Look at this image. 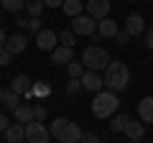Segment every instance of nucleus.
<instances>
[{
	"instance_id": "obj_1",
	"label": "nucleus",
	"mask_w": 153,
	"mask_h": 143,
	"mask_svg": "<svg viewBox=\"0 0 153 143\" xmlns=\"http://www.w3.org/2000/svg\"><path fill=\"white\" fill-rule=\"evenodd\" d=\"M105 87L112 89V92H123V89H128V84H130V69H128L125 61H110L107 66H105Z\"/></svg>"
},
{
	"instance_id": "obj_2",
	"label": "nucleus",
	"mask_w": 153,
	"mask_h": 143,
	"mask_svg": "<svg viewBox=\"0 0 153 143\" xmlns=\"http://www.w3.org/2000/svg\"><path fill=\"white\" fill-rule=\"evenodd\" d=\"M117 105H120V100H117V92H112V89H100V92H94V100H92V115L94 118H110L117 112Z\"/></svg>"
},
{
	"instance_id": "obj_3",
	"label": "nucleus",
	"mask_w": 153,
	"mask_h": 143,
	"mask_svg": "<svg viewBox=\"0 0 153 143\" xmlns=\"http://www.w3.org/2000/svg\"><path fill=\"white\" fill-rule=\"evenodd\" d=\"M49 133H51V138H56V141H61V143L82 141V128L76 125L74 120H66V118H56V120L51 123Z\"/></svg>"
},
{
	"instance_id": "obj_4",
	"label": "nucleus",
	"mask_w": 153,
	"mask_h": 143,
	"mask_svg": "<svg viewBox=\"0 0 153 143\" xmlns=\"http://www.w3.org/2000/svg\"><path fill=\"white\" fill-rule=\"evenodd\" d=\"M82 64H84V69H97V72H102L105 66L110 64V54L102 49V46H87L84 54H82Z\"/></svg>"
},
{
	"instance_id": "obj_5",
	"label": "nucleus",
	"mask_w": 153,
	"mask_h": 143,
	"mask_svg": "<svg viewBox=\"0 0 153 143\" xmlns=\"http://www.w3.org/2000/svg\"><path fill=\"white\" fill-rule=\"evenodd\" d=\"M26 125V141L28 143H49L51 141V133H49V128L44 125V120H28V123H23Z\"/></svg>"
},
{
	"instance_id": "obj_6",
	"label": "nucleus",
	"mask_w": 153,
	"mask_h": 143,
	"mask_svg": "<svg viewBox=\"0 0 153 143\" xmlns=\"http://www.w3.org/2000/svg\"><path fill=\"white\" fill-rule=\"evenodd\" d=\"M71 31L76 33V36H92L94 31H97V18H92L87 13H79V16H74L71 18Z\"/></svg>"
},
{
	"instance_id": "obj_7",
	"label": "nucleus",
	"mask_w": 153,
	"mask_h": 143,
	"mask_svg": "<svg viewBox=\"0 0 153 143\" xmlns=\"http://www.w3.org/2000/svg\"><path fill=\"white\" fill-rule=\"evenodd\" d=\"M82 87L87 89V92H100V89L105 87V79H102V74H100L97 69H84V74H82Z\"/></svg>"
},
{
	"instance_id": "obj_8",
	"label": "nucleus",
	"mask_w": 153,
	"mask_h": 143,
	"mask_svg": "<svg viewBox=\"0 0 153 143\" xmlns=\"http://www.w3.org/2000/svg\"><path fill=\"white\" fill-rule=\"evenodd\" d=\"M56 41H59V33L51 31V28H41V31L36 33V46L41 51H51L56 46Z\"/></svg>"
},
{
	"instance_id": "obj_9",
	"label": "nucleus",
	"mask_w": 153,
	"mask_h": 143,
	"mask_svg": "<svg viewBox=\"0 0 153 143\" xmlns=\"http://www.w3.org/2000/svg\"><path fill=\"white\" fill-rule=\"evenodd\" d=\"M84 10L89 13L92 18H105V16H110V0H87L84 3Z\"/></svg>"
},
{
	"instance_id": "obj_10",
	"label": "nucleus",
	"mask_w": 153,
	"mask_h": 143,
	"mask_svg": "<svg viewBox=\"0 0 153 143\" xmlns=\"http://www.w3.org/2000/svg\"><path fill=\"white\" fill-rule=\"evenodd\" d=\"M74 59V51H71V46H54L51 49V64H56V66H66L69 61Z\"/></svg>"
},
{
	"instance_id": "obj_11",
	"label": "nucleus",
	"mask_w": 153,
	"mask_h": 143,
	"mask_svg": "<svg viewBox=\"0 0 153 143\" xmlns=\"http://www.w3.org/2000/svg\"><path fill=\"white\" fill-rule=\"evenodd\" d=\"M125 31L130 33V36H140L143 31H146V18L140 16V13H130L125 21Z\"/></svg>"
},
{
	"instance_id": "obj_12",
	"label": "nucleus",
	"mask_w": 153,
	"mask_h": 143,
	"mask_svg": "<svg viewBox=\"0 0 153 143\" xmlns=\"http://www.w3.org/2000/svg\"><path fill=\"white\" fill-rule=\"evenodd\" d=\"M3 138H5L8 143H21V141H26V125L16 120L13 125H8V128H5V133H3Z\"/></svg>"
},
{
	"instance_id": "obj_13",
	"label": "nucleus",
	"mask_w": 153,
	"mask_h": 143,
	"mask_svg": "<svg viewBox=\"0 0 153 143\" xmlns=\"http://www.w3.org/2000/svg\"><path fill=\"white\" fill-rule=\"evenodd\" d=\"M117 31H120V28H117V21H112L110 16H105V18L97 21V33L102 36V39H112Z\"/></svg>"
},
{
	"instance_id": "obj_14",
	"label": "nucleus",
	"mask_w": 153,
	"mask_h": 143,
	"mask_svg": "<svg viewBox=\"0 0 153 143\" xmlns=\"http://www.w3.org/2000/svg\"><path fill=\"white\" fill-rule=\"evenodd\" d=\"M26 46H28V39L23 36V33H13V36H8V39H5V49L10 51L13 56L21 54V51H26Z\"/></svg>"
},
{
	"instance_id": "obj_15",
	"label": "nucleus",
	"mask_w": 153,
	"mask_h": 143,
	"mask_svg": "<svg viewBox=\"0 0 153 143\" xmlns=\"http://www.w3.org/2000/svg\"><path fill=\"white\" fill-rule=\"evenodd\" d=\"M31 87H33V82L26 77V74H18V77H13V82H10V89L18 92L21 97H31Z\"/></svg>"
},
{
	"instance_id": "obj_16",
	"label": "nucleus",
	"mask_w": 153,
	"mask_h": 143,
	"mask_svg": "<svg viewBox=\"0 0 153 143\" xmlns=\"http://www.w3.org/2000/svg\"><path fill=\"white\" fill-rule=\"evenodd\" d=\"M138 118L140 123H153V97H143L138 102Z\"/></svg>"
},
{
	"instance_id": "obj_17",
	"label": "nucleus",
	"mask_w": 153,
	"mask_h": 143,
	"mask_svg": "<svg viewBox=\"0 0 153 143\" xmlns=\"http://www.w3.org/2000/svg\"><path fill=\"white\" fill-rule=\"evenodd\" d=\"M0 102H3L5 110H13L16 105H21V95L13 92L10 87H3V89H0Z\"/></svg>"
},
{
	"instance_id": "obj_18",
	"label": "nucleus",
	"mask_w": 153,
	"mask_h": 143,
	"mask_svg": "<svg viewBox=\"0 0 153 143\" xmlns=\"http://www.w3.org/2000/svg\"><path fill=\"white\" fill-rule=\"evenodd\" d=\"M123 133H125L130 141H140V138L146 136V128H143L138 120H128V123H125V130H123Z\"/></svg>"
},
{
	"instance_id": "obj_19",
	"label": "nucleus",
	"mask_w": 153,
	"mask_h": 143,
	"mask_svg": "<svg viewBox=\"0 0 153 143\" xmlns=\"http://www.w3.org/2000/svg\"><path fill=\"white\" fill-rule=\"evenodd\" d=\"M10 112H13V118H16L18 123H28V120H33V105H16Z\"/></svg>"
},
{
	"instance_id": "obj_20",
	"label": "nucleus",
	"mask_w": 153,
	"mask_h": 143,
	"mask_svg": "<svg viewBox=\"0 0 153 143\" xmlns=\"http://www.w3.org/2000/svg\"><path fill=\"white\" fill-rule=\"evenodd\" d=\"M61 10H64L69 18H74V16H79V13L84 10V3H82V0H64Z\"/></svg>"
},
{
	"instance_id": "obj_21",
	"label": "nucleus",
	"mask_w": 153,
	"mask_h": 143,
	"mask_svg": "<svg viewBox=\"0 0 153 143\" xmlns=\"http://www.w3.org/2000/svg\"><path fill=\"white\" fill-rule=\"evenodd\" d=\"M23 10L28 13V18H33V16H44L46 5H44V0H26V8Z\"/></svg>"
},
{
	"instance_id": "obj_22",
	"label": "nucleus",
	"mask_w": 153,
	"mask_h": 143,
	"mask_svg": "<svg viewBox=\"0 0 153 143\" xmlns=\"http://www.w3.org/2000/svg\"><path fill=\"white\" fill-rule=\"evenodd\" d=\"M0 5H3V10H8V13H21L23 8H26V0H0Z\"/></svg>"
},
{
	"instance_id": "obj_23",
	"label": "nucleus",
	"mask_w": 153,
	"mask_h": 143,
	"mask_svg": "<svg viewBox=\"0 0 153 143\" xmlns=\"http://www.w3.org/2000/svg\"><path fill=\"white\" fill-rule=\"evenodd\" d=\"M128 120H130V118H128L125 112H117V115L112 118V123H110V130H112V133H123V130H125V123H128Z\"/></svg>"
},
{
	"instance_id": "obj_24",
	"label": "nucleus",
	"mask_w": 153,
	"mask_h": 143,
	"mask_svg": "<svg viewBox=\"0 0 153 143\" xmlns=\"http://www.w3.org/2000/svg\"><path fill=\"white\" fill-rule=\"evenodd\" d=\"M59 41H61L64 46H71V49H74V46H76V33L71 31V28H66V31L59 33Z\"/></svg>"
},
{
	"instance_id": "obj_25",
	"label": "nucleus",
	"mask_w": 153,
	"mask_h": 143,
	"mask_svg": "<svg viewBox=\"0 0 153 143\" xmlns=\"http://www.w3.org/2000/svg\"><path fill=\"white\" fill-rule=\"evenodd\" d=\"M66 72H69V77H82L84 74V64L76 61V59H71L69 64H66Z\"/></svg>"
},
{
	"instance_id": "obj_26",
	"label": "nucleus",
	"mask_w": 153,
	"mask_h": 143,
	"mask_svg": "<svg viewBox=\"0 0 153 143\" xmlns=\"http://www.w3.org/2000/svg\"><path fill=\"white\" fill-rule=\"evenodd\" d=\"M36 95V97H49L51 95V87L46 82H36V87H31V97Z\"/></svg>"
},
{
	"instance_id": "obj_27",
	"label": "nucleus",
	"mask_w": 153,
	"mask_h": 143,
	"mask_svg": "<svg viewBox=\"0 0 153 143\" xmlns=\"http://www.w3.org/2000/svg\"><path fill=\"white\" fill-rule=\"evenodd\" d=\"M64 89H66V95H76L79 89H84V87H82V77H71L69 82H66Z\"/></svg>"
},
{
	"instance_id": "obj_28",
	"label": "nucleus",
	"mask_w": 153,
	"mask_h": 143,
	"mask_svg": "<svg viewBox=\"0 0 153 143\" xmlns=\"http://www.w3.org/2000/svg\"><path fill=\"white\" fill-rule=\"evenodd\" d=\"M41 26H44L41 16H33V18H28V21H26V28H28L31 33H38V31H41Z\"/></svg>"
},
{
	"instance_id": "obj_29",
	"label": "nucleus",
	"mask_w": 153,
	"mask_h": 143,
	"mask_svg": "<svg viewBox=\"0 0 153 143\" xmlns=\"http://www.w3.org/2000/svg\"><path fill=\"white\" fill-rule=\"evenodd\" d=\"M112 39H115V41H117V46H128V41H130V33H128V31H125V28H120V31L115 33Z\"/></svg>"
},
{
	"instance_id": "obj_30",
	"label": "nucleus",
	"mask_w": 153,
	"mask_h": 143,
	"mask_svg": "<svg viewBox=\"0 0 153 143\" xmlns=\"http://www.w3.org/2000/svg\"><path fill=\"white\" fill-rule=\"evenodd\" d=\"M46 115H49L46 105H33V118H36V120H46Z\"/></svg>"
},
{
	"instance_id": "obj_31",
	"label": "nucleus",
	"mask_w": 153,
	"mask_h": 143,
	"mask_svg": "<svg viewBox=\"0 0 153 143\" xmlns=\"http://www.w3.org/2000/svg\"><path fill=\"white\" fill-rule=\"evenodd\" d=\"M10 59H13V54L5 49V46H0V66H8V64H10Z\"/></svg>"
},
{
	"instance_id": "obj_32",
	"label": "nucleus",
	"mask_w": 153,
	"mask_h": 143,
	"mask_svg": "<svg viewBox=\"0 0 153 143\" xmlns=\"http://www.w3.org/2000/svg\"><path fill=\"white\" fill-rule=\"evenodd\" d=\"M82 141L84 143H94V141H100V136L97 133H82Z\"/></svg>"
},
{
	"instance_id": "obj_33",
	"label": "nucleus",
	"mask_w": 153,
	"mask_h": 143,
	"mask_svg": "<svg viewBox=\"0 0 153 143\" xmlns=\"http://www.w3.org/2000/svg\"><path fill=\"white\" fill-rule=\"evenodd\" d=\"M10 125V120H8V115L5 112H0V133H5V128Z\"/></svg>"
},
{
	"instance_id": "obj_34",
	"label": "nucleus",
	"mask_w": 153,
	"mask_h": 143,
	"mask_svg": "<svg viewBox=\"0 0 153 143\" xmlns=\"http://www.w3.org/2000/svg\"><path fill=\"white\" fill-rule=\"evenodd\" d=\"M146 46H148V49L153 51V26H151V28L146 31Z\"/></svg>"
},
{
	"instance_id": "obj_35",
	"label": "nucleus",
	"mask_w": 153,
	"mask_h": 143,
	"mask_svg": "<svg viewBox=\"0 0 153 143\" xmlns=\"http://www.w3.org/2000/svg\"><path fill=\"white\" fill-rule=\"evenodd\" d=\"M44 5L46 8H61V5H64V0H44Z\"/></svg>"
},
{
	"instance_id": "obj_36",
	"label": "nucleus",
	"mask_w": 153,
	"mask_h": 143,
	"mask_svg": "<svg viewBox=\"0 0 153 143\" xmlns=\"http://www.w3.org/2000/svg\"><path fill=\"white\" fill-rule=\"evenodd\" d=\"M26 21H28V18H23L21 13H16V26H21V28H26Z\"/></svg>"
},
{
	"instance_id": "obj_37",
	"label": "nucleus",
	"mask_w": 153,
	"mask_h": 143,
	"mask_svg": "<svg viewBox=\"0 0 153 143\" xmlns=\"http://www.w3.org/2000/svg\"><path fill=\"white\" fill-rule=\"evenodd\" d=\"M5 39H8V33L3 31V28H0V46H5Z\"/></svg>"
},
{
	"instance_id": "obj_38",
	"label": "nucleus",
	"mask_w": 153,
	"mask_h": 143,
	"mask_svg": "<svg viewBox=\"0 0 153 143\" xmlns=\"http://www.w3.org/2000/svg\"><path fill=\"white\" fill-rule=\"evenodd\" d=\"M125 3H133V0H125Z\"/></svg>"
},
{
	"instance_id": "obj_39",
	"label": "nucleus",
	"mask_w": 153,
	"mask_h": 143,
	"mask_svg": "<svg viewBox=\"0 0 153 143\" xmlns=\"http://www.w3.org/2000/svg\"><path fill=\"white\" fill-rule=\"evenodd\" d=\"M148 3H153V0H148Z\"/></svg>"
},
{
	"instance_id": "obj_40",
	"label": "nucleus",
	"mask_w": 153,
	"mask_h": 143,
	"mask_svg": "<svg viewBox=\"0 0 153 143\" xmlns=\"http://www.w3.org/2000/svg\"><path fill=\"white\" fill-rule=\"evenodd\" d=\"M0 26H3V21H0Z\"/></svg>"
}]
</instances>
